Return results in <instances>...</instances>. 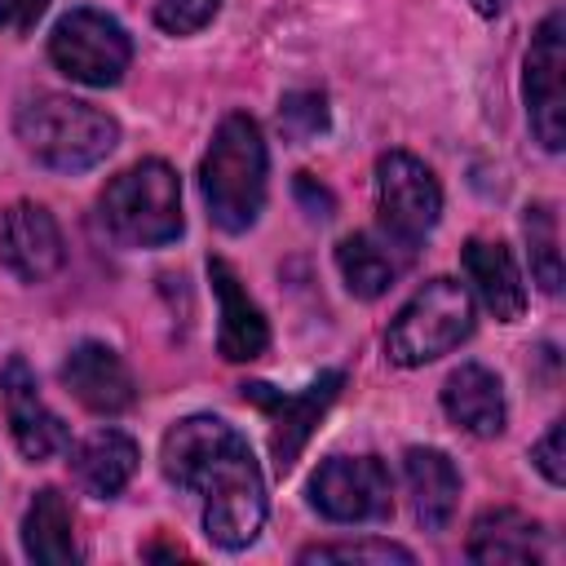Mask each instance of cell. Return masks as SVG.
I'll list each match as a JSON object with an SVG mask.
<instances>
[{
  "mask_svg": "<svg viewBox=\"0 0 566 566\" xmlns=\"http://www.w3.org/2000/svg\"><path fill=\"white\" fill-rule=\"evenodd\" d=\"M164 478L199 500L203 531L221 548H248L265 522V478L248 438L221 416H186L164 433Z\"/></svg>",
  "mask_w": 566,
  "mask_h": 566,
  "instance_id": "obj_1",
  "label": "cell"
},
{
  "mask_svg": "<svg viewBox=\"0 0 566 566\" xmlns=\"http://www.w3.org/2000/svg\"><path fill=\"white\" fill-rule=\"evenodd\" d=\"M265 137L252 115L234 111L217 124L212 146L199 164V190L208 203V217L226 234H243L265 203Z\"/></svg>",
  "mask_w": 566,
  "mask_h": 566,
  "instance_id": "obj_2",
  "label": "cell"
},
{
  "mask_svg": "<svg viewBox=\"0 0 566 566\" xmlns=\"http://www.w3.org/2000/svg\"><path fill=\"white\" fill-rule=\"evenodd\" d=\"M13 128L22 150L53 172H84L102 164L119 142V124L106 111L66 93H40L22 102Z\"/></svg>",
  "mask_w": 566,
  "mask_h": 566,
  "instance_id": "obj_3",
  "label": "cell"
},
{
  "mask_svg": "<svg viewBox=\"0 0 566 566\" xmlns=\"http://www.w3.org/2000/svg\"><path fill=\"white\" fill-rule=\"evenodd\" d=\"M102 221L128 248H164L181 234V181L164 159L124 168L102 190Z\"/></svg>",
  "mask_w": 566,
  "mask_h": 566,
  "instance_id": "obj_4",
  "label": "cell"
},
{
  "mask_svg": "<svg viewBox=\"0 0 566 566\" xmlns=\"http://www.w3.org/2000/svg\"><path fill=\"white\" fill-rule=\"evenodd\" d=\"M473 332V301L455 279H429L394 314L385 332V354L398 367H424L451 354Z\"/></svg>",
  "mask_w": 566,
  "mask_h": 566,
  "instance_id": "obj_5",
  "label": "cell"
},
{
  "mask_svg": "<svg viewBox=\"0 0 566 566\" xmlns=\"http://www.w3.org/2000/svg\"><path fill=\"white\" fill-rule=\"evenodd\" d=\"M49 57L75 84L111 88V84L124 80L128 62H133V40H128V31L111 13H102V9H71V13L57 18V27L49 35Z\"/></svg>",
  "mask_w": 566,
  "mask_h": 566,
  "instance_id": "obj_6",
  "label": "cell"
},
{
  "mask_svg": "<svg viewBox=\"0 0 566 566\" xmlns=\"http://www.w3.org/2000/svg\"><path fill=\"white\" fill-rule=\"evenodd\" d=\"M376 212L380 230L394 248L411 252L442 217L438 177L407 150H389L376 159Z\"/></svg>",
  "mask_w": 566,
  "mask_h": 566,
  "instance_id": "obj_7",
  "label": "cell"
},
{
  "mask_svg": "<svg viewBox=\"0 0 566 566\" xmlns=\"http://www.w3.org/2000/svg\"><path fill=\"white\" fill-rule=\"evenodd\" d=\"M340 385H345V371H340V367L323 371V376L310 380L301 394H279V389H270L265 380H248V385H243V398L256 402V407L270 416V455H274V469H279V473H292V464L301 460V451H305L314 424H318L323 411L336 402Z\"/></svg>",
  "mask_w": 566,
  "mask_h": 566,
  "instance_id": "obj_8",
  "label": "cell"
},
{
  "mask_svg": "<svg viewBox=\"0 0 566 566\" xmlns=\"http://www.w3.org/2000/svg\"><path fill=\"white\" fill-rule=\"evenodd\" d=\"M526 119L544 150L566 142V18L553 9L526 49Z\"/></svg>",
  "mask_w": 566,
  "mask_h": 566,
  "instance_id": "obj_9",
  "label": "cell"
},
{
  "mask_svg": "<svg viewBox=\"0 0 566 566\" xmlns=\"http://www.w3.org/2000/svg\"><path fill=\"white\" fill-rule=\"evenodd\" d=\"M310 504L327 522H380L394 513L389 469L376 455H332L310 482Z\"/></svg>",
  "mask_w": 566,
  "mask_h": 566,
  "instance_id": "obj_10",
  "label": "cell"
},
{
  "mask_svg": "<svg viewBox=\"0 0 566 566\" xmlns=\"http://www.w3.org/2000/svg\"><path fill=\"white\" fill-rule=\"evenodd\" d=\"M62 261L66 243L53 212L40 203H13L0 221V265L22 283H44L62 270Z\"/></svg>",
  "mask_w": 566,
  "mask_h": 566,
  "instance_id": "obj_11",
  "label": "cell"
},
{
  "mask_svg": "<svg viewBox=\"0 0 566 566\" xmlns=\"http://www.w3.org/2000/svg\"><path fill=\"white\" fill-rule=\"evenodd\" d=\"M0 394H4V411H9V429H13V442L27 460H49L53 451L66 447V424L62 416H53L40 398V385L27 367L22 354H13L4 367H0Z\"/></svg>",
  "mask_w": 566,
  "mask_h": 566,
  "instance_id": "obj_12",
  "label": "cell"
},
{
  "mask_svg": "<svg viewBox=\"0 0 566 566\" xmlns=\"http://www.w3.org/2000/svg\"><path fill=\"white\" fill-rule=\"evenodd\" d=\"M208 279H212V292H217V305H221V327H217V354L226 363H252L270 349V323L265 314L256 310V301L243 292L239 274L230 261L221 256H208Z\"/></svg>",
  "mask_w": 566,
  "mask_h": 566,
  "instance_id": "obj_13",
  "label": "cell"
},
{
  "mask_svg": "<svg viewBox=\"0 0 566 566\" xmlns=\"http://www.w3.org/2000/svg\"><path fill=\"white\" fill-rule=\"evenodd\" d=\"M62 385L88 407V411H97V416H119V411H128L133 407V376H128V367H124V358L111 349V345H102V340H84V345H75L71 354H66V363H62Z\"/></svg>",
  "mask_w": 566,
  "mask_h": 566,
  "instance_id": "obj_14",
  "label": "cell"
},
{
  "mask_svg": "<svg viewBox=\"0 0 566 566\" xmlns=\"http://www.w3.org/2000/svg\"><path fill=\"white\" fill-rule=\"evenodd\" d=\"M464 274L478 292V301L500 318V323H517L522 310H526V283L517 274V261L513 252L500 243V239H469L464 252Z\"/></svg>",
  "mask_w": 566,
  "mask_h": 566,
  "instance_id": "obj_15",
  "label": "cell"
},
{
  "mask_svg": "<svg viewBox=\"0 0 566 566\" xmlns=\"http://www.w3.org/2000/svg\"><path fill=\"white\" fill-rule=\"evenodd\" d=\"M442 411L451 416V424H460L473 438H495L504 433V385L495 371H486L482 363H464L447 376L442 385Z\"/></svg>",
  "mask_w": 566,
  "mask_h": 566,
  "instance_id": "obj_16",
  "label": "cell"
},
{
  "mask_svg": "<svg viewBox=\"0 0 566 566\" xmlns=\"http://www.w3.org/2000/svg\"><path fill=\"white\" fill-rule=\"evenodd\" d=\"M407 491H411V513L424 531H447L460 504V473L447 451L438 447H411L402 455Z\"/></svg>",
  "mask_w": 566,
  "mask_h": 566,
  "instance_id": "obj_17",
  "label": "cell"
},
{
  "mask_svg": "<svg viewBox=\"0 0 566 566\" xmlns=\"http://www.w3.org/2000/svg\"><path fill=\"white\" fill-rule=\"evenodd\" d=\"M539 553H544V531L535 517L517 509H486L469 531V557L486 566H526L539 562Z\"/></svg>",
  "mask_w": 566,
  "mask_h": 566,
  "instance_id": "obj_18",
  "label": "cell"
},
{
  "mask_svg": "<svg viewBox=\"0 0 566 566\" xmlns=\"http://www.w3.org/2000/svg\"><path fill=\"white\" fill-rule=\"evenodd\" d=\"M71 464H75V478L84 482L88 495L111 500V495H119V491L128 486V478L137 473V442H133L128 433H119V429H97V433H88V438L75 447Z\"/></svg>",
  "mask_w": 566,
  "mask_h": 566,
  "instance_id": "obj_19",
  "label": "cell"
},
{
  "mask_svg": "<svg viewBox=\"0 0 566 566\" xmlns=\"http://www.w3.org/2000/svg\"><path fill=\"white\" fill-rule=\"evenodd\" d=\"M22 548L31 562H44V566H62V562L80 557L75 522H71L62 491H53V486L35 491V500L27 504V517H22Z\"/></svg>",
  "mask_w": 566,
  "mask_h": 566,
  "instance_id": "obj_20",
  "label": "cell"
},
{
  "mask_svg": "<svg viewBox=\"0 0 566 566\" xmlns=\"http://www.w3.org/2000/svg\"><path fill=\"white\" fill-rule=\"evenodd\" d=\"M336 265H340V279L354 296L363 301H376L380 292H389V283L398 279V261L389 252V243H380L376 234H345L336 243Z\"/></svg>",
  "mask_w": 566,
  "mask_h": 566,
  "instance_id": "obj_21",
  "label": "cell"
},
{
  "mask_svg": "<svg viewBox=\"0 0 566 566\" xmlns=\"http://www.w3.org/2000/svg\"><path fill=\"white\" fill-rule=\"evenodd\" d=\"M531 243V274L544 292H562V248H557V212L553 203H531L522 217Z\"/></svg>",
  "mask_w": 566,
  "mask_h": 566,
  "instance_id": "obj_22",
  "label": "cell"
},
{
  "mask_svg": "<svg viewBox=\"0 0 566 566\" xmlns=\"http://www.w3.org/2000/svg\"><path fill=\"white\" fill-rule=\"evenodd\" d=\"M301 562H371V566H411V548L389 544V539H358V544H310L301 548Z\"/></svg>",
  "mask_w": 566,
  "mask_h": 566,
  "instance_id": "obj_23",
  "label": "cell"
},
{
  "mask_svg": "<svg viewBox=\"0 0 566 566\" xmlns=\"http://www.w3.org/2000/svg\"><path fill=\"white\" fill-rule=\"evenodd\" d=\"M279 128L287 142H310L327 128V97L314 88H296L279 102Z\"/></svg>",
  "mask_w": 566,
  "mask_h": 566,
  "instance_id": "obj_24",
  "label": "cell"
},
{
  "mask_svg": "<svg viewBox=\"0 0 566 566\" xmlns=\"http://www.w3.org/2000/svg\"><path fill=\"white\" fill-rule=\"evenodd\" d=\"M221 0H159L155 4V22L168 35H195L199 27H208L217 18Z\"/></svg>",
  "mask_w": 566,
  "mask_h": 566,
  "instance_id": "obj_25",
  "label": "cell"
},
{
  "mask_svg": "<svg viewBox=\"0 0 566 566\" xmlns=\"http://www.w3.org/2000/svg\"><path fill=\"white\" fill-rule=\"evenodd\" d=\"M531 460H535V469H539L553 486H562V482H566V469H562V420H553V424H548V433L531 447Z\"/></svg>",
  "mask_w": 566,
  "mask_h": 566,
  "instance_id": "obj_26",
  "label": "cell"
},
{
  "mask_svg": "<svg viewBox=\"0 0 566 566\" xmlns=\"http://www.w3.org/2000/svg\"><path fill=\"white\" fill-rule=\"evenodd\" d=\"M44 9H49V0H0V31L27 35Z\"/></svg>",
  "mask_w": 566,
  "mask_h": 566,
  "instance_id": "obj_27",
  "label": "cell"
},
{
  "mask_svg": "<svg viewBox=\"0 0 566 566\" xmlns=\"http://www.w3.org/2000/svg\"><path fill=\"white\" fill-rule=\"evenodd\" d=\"M296 195L310 203V217H332V195H327L323 186H314V177H310V172H301V177H296Z\"/></svg>",
  "mask_w": 566,
  "mask_h": 566,
  "instance_id": "obj_28",
  "label": "cell"
},
{
  "mask_svg": "<svg viewBox=\"0 0 566 566\" xmlns=\"http://www.w3.org/2000/svg\"><path fill=\"white\" fill-rule=\"evenodd\" d=\"M469 4H473L482 18H495V13H504V9H509V0H469Z\"/></svg>",
  "mask_w": 566,
  "mask_h": 566,
  "instance_id": "obj_29",
  "label": "cell"
}]
</instances>
